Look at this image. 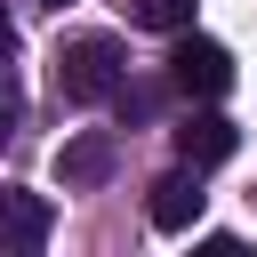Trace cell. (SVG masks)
I'll use <instances>...</instances> for the list:
<instances>
[{"label": "cell", "mask_w": 257, "mask_h": 257, "mask_svg": "<svg viewBox=\"0 0 257 257\" xmlns=\"http://www.w3.org/2000/svg\"><path fill=\"white\" fill-rule=\"evenodd\" d=\"M120 80H128L120 40L88 32V40H64V48H56V96H64V104H104V96H120Z\"/></svg>", "instance_id": "obj_1"}, {"label": "cell", "mask_w": 257, "mask_h": 257, "mask_svg": "<svg viewBox=\"0 0 257 257\" xmlns=\"http://www.w3.org/2000/svg\"><path fill=\"white\" fill-rule=\"evenodd\" d=\"M169 88L193 96V104H217V96L233 88V56H225L217 40H201V32H185V40L169 48Z\"/></svg>", "instance_id": "obj_2"}, {"label": "cell", "mask_w": 257, "mask_h": 257, "mask_svg": "<svg viewBox=\"0 0 257 257\" xmlns=\"http://www.w3.org/2000/svg\"><path fill=\"white\" fill-rule=\"evenodd\" d=\"M169 137H177V161H185V169H217V161H233V145H241V128H233L225 112H185Z\"/></svg>", "instance_id": "obj_3"}, {"label": "cell", "mask_w": 257, "mask_h": 257, "mask_svg": "<svg viewBox=\"0 0 257 257\" xmlns=\"http://www.w3.org/2000/svg\"><path fill=\"white\" fill-rule=\"evenodd\" d=\"M201 201H209V193H201V169H169V177L153 185L145 217H153L161 233H193V225H201Z\"/></svg>", "instance_id": "obj_4"}, {"label": "cell", "mask_w": 257, "mask_h": 257, "mask_svg": "<svg viewBox=\"0 0 257 257\" xmlns=\"http://www.w3.org/2000/svg\"><path fill=\"white\" fill-rule=\"evenodd\" d=\"M48 225H56L48 193H16V185H0V249H40Z\"/></svg>", "instance_id": "obj_5"}, {"label": "cell", "mask_w": 257, "mask_h": 257, "mask_svg": "<svg viewBox=\"0 0 257 257\" xmlns=\"http://www.w3.org/2000/svg\"><path fill=\"white\" fill-rule=\"evenodd\" d=\"M112 161H120V153H112V137H104V128H88V137H64L56 177H64V185H104V177H112Z\"/></svg>", "instance_id": "obj_6"}, {"label": "cell", "mask_w": 257, "mask_h": 257, "mask_svg": "<svg viewBox=\"0 0 257 257\" xmlns=\"http://www.w3.org/2000/svg\"><path fill=\"white\" fill-rule=\"evenodd\" d=\"M193 8H201V0H137V24H153V32H193Z\"/></svg>", "instance_id": "obj_7"}, {"label": "cell", "mask_w": 257, "mask_h": 257, "mask_svg": "<svg viewBox=\"0 0 257 257\" xmlns=\"http://www.w3.org/2000/svg\"><path fill=\"white\" fill-rule=\"evenodd\" d=\"M8 64H16V32L0 24V80H8Z\"/></svg>", "instance_id": "obj_8"}, {"label": "cell", "mask_w": 257, "mask_h": 257, "mask_svg": "<svg viewBox=\"0 0 257 257\" xmlns=\"http://www.w3.org/2000/svg\"><path fill=\"white\" fill-rule=\"evenodd\" d=\"M0 145H8V104H0Z\"/></svg>", "instance_id": "obj_9"}, {"label": "cell", "mask_w": 257, "mask_h": 257, "mask_svg": "<svg viewBox=\"0 0 257 257\" xmlns=\"http://www.w3.org/2000/svg\"><path fill=\"white\" fill-rule=\"evenodd\" d=\"M40 8H64V0H40Z\"/></svg>", "instance_id": "obj_10"}]
</instances>
